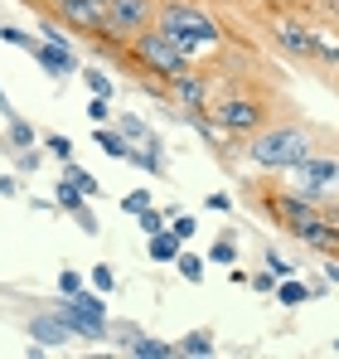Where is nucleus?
<instances>
[{
  "label": "nucleus",
  "instance_id": "nucleus-1",
  "mask_svg": "<svg viewBox=\"0 0 339 359\" xmlns=\"http://www.w3.org/2000/svg\"><path fill=\"white\" fill-rule=\"evenodd\" d=\"M155 34H165L170 44L179 49V54H189V59L199 63V54H209V49H219L223 44V29L194 5V0H160L155 5V25H151Z\"/></svg>",
  "mask_w": 339,
  "mask_h": 359
},
{
  "label": "nucleus",
  "instance_id": "nucleus-2",
  "mask_svg": "<svg viewBox=\"0 0 339 359\" xmlns=\"http://www.w3.org/2000/svg\"><path fill=\"white\" fill-rule=\"evenodd\" d=\"M242 141H247L242 156H247V165H257V170H291V165L305 161L310 146H315V136H310L300 121H267L262 131H252V136H242Z\"/></svg>",
  "mask_w": 339,
  "mask_h": 359
},
{
  "label": "nucleus",
  "instance_id": "nucleus-3",
  "mask_svg": "<svg viewBox=\"0 0 339 359\" xmlns=\"http://www.w3.org/2000/svg\"><path fill=\"white\" fill-rule=\"evenodd\" d=\"M121 54H126V63H131V68H126L131 78H155V83H165V88H170V78H179L184 68H194V59L179 54L165 34H155V29L136 34Z\"/></svg>",
  "mask_w": 339,
  "mask_h": 359
},
{
  "label": "nucleus",
  "instance_id": "nucleus-4",
  "mask_svg": "<svg viewBox=\"0 0 339 359\" xmlns=\"http://www.w3.org/2000/svg\"><path fill=\"white\" fill-rule=\"evenodd\" d=\"M155 5L160 0H107V29H102V44L97 49L121 54L136 34H146L155 25Z\"/></svg>",
  "mask_w": 339,
  "mask_h": 359
},
{
  "label": "nucleus",
  "instance_id": "nucleus-5",
  "mask_svg": "<svg viewBox=\"0 0 339 359\" xmlns=\"http://www.w3.org/2000/svg\"><path fill=\"white\" fill-rule=\"evenodd\" d=\"M209 112H214V126H219L223 136H252V131H262V126L272 121V102L257 97V93H233V97H223V102L209 107Z\"/></svg>",
  "mask_w": 339,
  "mask_h": 359
},
{
  "label": "nucleus",
  "instance_id": "nucleus-6",
  "mask_svg": "<svg viewBox=\"0 0 339 359\" xmlns=\"http://www.w3.org/2000/svg\"><path fill=\"white\" fill-rule=\"evenodd\" d=\"M272 44L286 59L296 63H315V15H300L296 5H286L272 15Z\"/></svg>",
  "mask_w": 339,
  "mask_h": 359
},
{
  "label": "nucleus",
  "instance_id": "nucleus-7",
  "mask_svg": "<svg viewBox=\"0 0 339 359\" xmlns=\"http://www.w3.org/2000/svg\"><path fill=\"white\" fill-rule=\"evenodd\" d=\"M63 316V325L78 335V340H107V306H102V292H73L68 301L54 306Z\"/></svg>",
  "mask_w": 339,
  "mask_h": 359
},
{
  "label": "nucleus",
  "instance_id": "nucleus-8",
  "mask_svg": "<svg viewBox=\"0 0 339 359\" xmlns=\"http://www.w3.org/2000/svg\"><path fill=\"white\" fill-rule=\"evenodd\" d=\"M262 209H267V214H272V224H277L282 233H291L296 243H300V233L325 214L320 204H305V199H296L291 189H267V194H262Z\"/></svg>",
  "mask_w": 339,
  "mask_h": 359
},
{
  "label": "nucleus",
  "instance_id": "nucleus-9",
  "mask_svg": "<svg viewBox=\"0 0 339 359\" xmlns=\"http://www.w3.org/2000/svg\"><path fill=\"white\" fill-rule=\"evenodd\" d=\"M170 97L179 102V112H209L214 107V78L194 63L179 78H170Z\"/></svg>",
  "mask_w": 339,
  "mask_h": 359
},
{
  "label": "nucleus",
  "instance_id": "nucleus-10",
  "mask_svg": "<svg viewBox=\"0 0 339 359\" xmlns=\"http://www.w3.org/2000/svg\"><path fill=\"white\" fill-rule=\"evenodd\" d=\"M54 15L68 25V29H78L83 39L102 44V29H107V10H102V5H92V0H63Z\"/></svg>",
  "mask_w": 339,
  "mask_h": 359
},
{
  "label": "nucleus",
  "instance_id": "nucleus-11",
  "mask_svg": "<svg viewBox=\"0 0 339 359\" xmlns=\"http://www.w3.org/2000/svg\"><path fill=\"white\" fill-rule=\"evenodd\" d=\"M29 340H34L39 350H58V345H68V340H78V335L63 325L58 311H39V316H29Z\"/></svg>",
  "mask_w": 339,
  "mask_h": 359
},
{
  "label": "nucleus",
  "instance_id": "nucleus-12",
  "mask_svg": "<svg viewBox=\"0 0 339 359\" xmlns=\"http://www.w3.org/2000/svg\"><path fill=\"white\" fill-rule=\"evenodd\" d=\"M29 54L39 59V68H44V73H54V78H68V73H83L68 44H49V39H34V44H29Z\"/></svg>",
  "mask_w": 339,
  "mask_h": 359
},
{
  "label": "nucleus",
  "instance_id": "nucleus-13",
  "mask_svg": "<svg viewBox=\"0 0 339 359\" xmlns=\"http://www.w3.org/2000/svg\"><path fill=\"white\" fill-rule=\"evenodd\" d=\"M315 63L339 68V20H315Z\"/></svg>",
  "mask_w": 339,
  "mask_h": 359
},
{
  "label": "nucleus",
  "instance_id": "nucleus-14",
  "mask_svg": "<svg viewBox=\"0 0 339 359\" xmlns=\"http://www.w3.org/2000/svg\"><path fill=\"white\" fill-rule=\"evenodd\" d=\"M34 141H39V136H34V126H29V121L10 117V121H5V136H0V151H5V156L15 161V156L34 151Z\"/></svg>",
  "mask_w": 339,
  "mask_h": 359
},
{
  "label": "nucleus",
  "instance_id": "nucleus-15",
  "mask_svg": "<svg viewBox=\"0 0 339 359\" xmlns=\"http://www.w3.org/2000/svg\"><path fill=\"white\" fill-rule=\"evenodd\" d=\"M126 355H136V359H174L179 350H174L170 340H155V335H146V330H141V335L131 340V350H126Z\"/></svg>",
  "mask_w": 339,
  "mask_h": 359
},
{
  "label": "nucleus",
  "instance_id": "nucleus-16",
  "mask_svg": "<svg viewBox=\"0 0 339 359\" xmlns=\"http://www.w3.org/2000/svg\"><path fill=\"white\" fill-rule=\"evenodd\" d=\"M174 350H179V355H189V359H209L219 345H214V330H189Z\"/></svg>",
  "mask_w": 339,
  "mask_h": 359
},
{
  "label": "nucleus",
  "instance_id": "nucleus-17",
  "mask_svg": "<svg viewBox=\"0 0 339 359\" xmlns=\"http://www.w3.org/2000/svg\"><path fill=\"white\" fill-rule=\"evenodd\" d=\"M92 141H97L107 156H116V161H126V151H131V141H126L116 126H107V121H102V126H92Z\"/></svg>",
  "mask_w": 339,
  "mask_h": 359
},
{
  "label": "nucleus",
  "instance_id": "nucleus-18",
  "mask_svg": "<svg viewBox=\"0 0 339 359\" xmlns=\"http://www.w3.org/2000/svg\"><path fill=\"white\" fill-rule=\"evenodd\" d=\"M63 180H68V184H73V189H78L83 199H97V194H102V184H97V175H88V170H83V165H73V161L63 165Z\"/></svg>",
  "mask_w": 339,
  "mask_h": 359
},
{
  "label": "nucleus",
  "instance_id": "nucleus-19",
  "mask_svg": "<svg viewBox=\"0 0 339 359\" xmlns=\"http://www.w3.org/2000/svg\"><path fill=\"white\" fill-rule=\"evenodd\" d=\"M174 262H179V277H184V282H194V287L204 282V257H199V252H184V248H179Z\"/></svg>",
  "mask_w": 339,
  "mask_h": 359
},
{
  "label": "nucleus",
  "instance_id": "nucleus-20",
  "mask_svg": "<svg viewBox=\"0 0 339 359\" xmlns=\"http://www.w3.org/2000/svg\"><path fill=\"white\" fill-rule=\"evenodd\" d=\"M174 252H179V238H174V233H165V229L151 233V257H155V262H174Z\"/></svg>",
  "mask_w": 339,
  "mask_h": 359
},
{
  "label": "nucleus",
  "instance_id": "nucleus-21",
  "mask_svg": "<svg viewBox=\"0 0 339 359\" xmlns=\"http://www.w3.org/2000/svg\"><path fill=\"white\" fill-rule=\"evenodd\" d=\"M277 301H282V306H300V301H310V287H305V282L282 277V282H277Z\"/></svg>",
  "mask_w": 339,
  "mask_h": 359
},
{
  "label": "nucleus",
  "instance_id": "nucleus-22",
  "mask_svg": "<svg viewBox=\"0 0 339 359\" xmlns=\"http://www.w3.org/2000/svg\"><path fill=\"white\" fill-rule=\"evenodd\" d=\"M83 83H88V93H92V97H107V102H112V78H107V73L83 68Z\"/></svg>",
  "mask_w": 339,
  "mask_h": 359
},
{
  "label": "nucleus",
  "instance_id": "nucleus-23",
  "mask_svg": "<svg viewBox=\"0 0 339 359\" xmlns=\"http://www.w3.org/2000/svg\"><path fill=\"white\" fill-rule=\"evenodd\" d=\"M44 151L54 156L58 165H68V161H73V141H68V136H44Z\"/></svg>",
  "mask_w": 339,
  "mask_h": 359
},
{
  "label": "nucleus",
  "instance_id": "nucleus-24",
  "mask_svg": "<svg viewBox=\"0 0 339 359\" xmlns=\"http://www.w3.org/2000/svg\"><path fill=\"white\" fill-rule=\"evenodd\" d=\"M131 219L141 224V233H160V229H165V214H160V209H151V204H146L141 214H131Z\"/></svg>",
  "mask_w": 339,
  "mask_h": 359
},
{
  "label": "nucleus",
  "instance_id": "nucleus-25",
  "mask_svg": "<svg viewBox=\"0 0 339 359\" xmlns=\"http://www.w3.org/2000/svg\"><path fill=\"white\" fill-rule=\"evenodd\" d=\"M194 229H199V224H194L189 214H170V233H174L179 243H184V238H194Z\"/></svg>",
  "mask_w": 339,
  "mask_h": 359
},
{
  "label": "nucleus",
  "instance_id": "nucleus-26",
  "mask_svg": "<svg viewBox=\"0 0 339 359\" xmlns=\"http://www.w3.org/2000/svg\"><path fill=\"white\" fill-rule=\"evenodd\" d=\"M209 262H237V248H233V233L214 243V252H209Z\"/></svg>",
  "mask_w": 339,
  "mask_h": 359
},
{
  "label": "nucleus",
  "instance_id": "nucleus-27",
  "mask_svg": "<svg viewBox=\"0 0 339 359\" xmlns=\"http://www.w3.org/2000/svg\"><path fill=\"white\" fill-rule=\"evenodd\" d=\"M88 282H92V292H102V297H107V292H112V287H116L112 267H92V277H88Z\"/></svg>",
  "mask_w": 339,
  "mask_h": 359
},
{
  "label": "nucleus",
  "instance_id": "nucleus-28",
  "mask_svg": "<svg viewBox=\"0 0 339 359\" xmlns=\"http://www.w3.org/2000/svg\"><path fill=\"white\" fill-rule=\"evenodd\" d=\"M146 204H151V189H131V194L121 199V209H126V214H141Z\"/></svg>",
  "mask_w": 339,
  "mask_h": 359
},
{
  "label": "nucleus",
  "instance_id": "nucleus-29",
  "mask_svg": "<svg viewBox=\"0 0 339 359\" xmlns=\"http://www.w3.org/2000/svg\"><path fill=\"white\" fill-rule=\"evenodd\" d=\"M107 117H112V107H107V97H92V102H88V121H92V126H102Z\"/></svg>",
  "mask_w": 339,
  "mask_h": 359
},
{
  "label": "nucleus",
  "instance_id": "nucleus-30",
  "mask_svg": "<svg viewBox=\"0 0 339 359\" xmlns=\"http://www.w3.org/2000/svg\"><path fill=\"white\" fill-rule=\"evenodd\" d=\"M0 39H5V44H15V49H29V44H34L25 29H10V25H0Z\"/></svg>",
  "mask_w": 339,
  "mask_h": 359
},
{
  "label": "nucleus",
  "instance_id": "nucleus-31",
  "mask_svg": "<svg viewBox=\"0 0 339 359\" xmlns=\"http://www.w3.org/2000/svg\"><path fill=\"white\" fill-rule=\"evenodd\" d=\"M58 292H63V297L83 292V277H78V272H63V277H58Z\"/></svg>",
  "mask_w": 339,
  "mask_h": 359
},
{
  "label": "nucleus",
  "instance_id": "nucleus-32",
  "mask_svg": "<svg viewBox=\"0 0 339 359\" xmlns=\"http://www.w3.org/2000/svg\"><path fill=\"white\" fill-rule=\"evenodd\" d=\"M277 282H282V277H277V272H272V267H267V272H257V277H252V287H257V292H277Z\"/></svg>",
  "mask_w": 339,
  "mask_h": 359
},
{
  "label": "nucleus",
  "instance_id": "nucleus-33",
  "mask_svg": "<svg viewBox=\"0 0 339 359\" xmlns=\"http://www.w3.org/2000/svg\"><path fill=\"white\" fill-rule=\"evenodd\" d=\"M247 5H257V10H267V15H277L286 5H300V0H247Z\"/></svg>",
  "mask_w": 339,
  "mask_h": 359
},
{
  "label": "nucleus",
  "instance_id": "nucleus-34",
  "mask_svg": "<svg viewBox=\"0 0 339 359\" xmlns=\"http://www.w3.org/2000/svg\"><path fill=\"white\" fill-rule=\"evenodd\" d=\"M15 165L29 175V170H39V151H25V156H15Z\"/></svg>",
  "mask_w": 339,
  "mask_h": 359
},
{
  "label": "nucleus",
  "instance_id": "nucleus-35",
  "mask_svg": "<svg viewBox=\"0 0 339 359\" xmlns=\"http://www.w3.org/2000/svg\"><path fill=\"white\" fill-rule=\"evenodd\" d=\"M267 267H272L277 277H291V262H286V257H277V252H267Z\"/></svg>",
  "mask_w": 339,
  "mask_h": 359
},
{
  "label": "nucleus",
  "instance_id": "nucleus-36",
  "mask_svg": "<svg viewBox=\"0 0 339 359\" xmlns=\"http://www.w3.org/2000/svg\"><path fill=\"white\" fill-rule=\"evenodd\" d=\"M0 194H5V199H15V194H20V180H15V175H0Z\"/></svg>",
  "mask_w": 339,
  "mask_h": 359
},
{
  "label": "nucleus",
  "instance_id": "nucleus-37",
  "mask_svg": "<svg viewBox=\"0 0 339 359\" xmlns=\"http://www.w3.org/2000/svg\"><path fill=\"white\" fill-rule=\"evenodd\" d=\"M209 209H219V214H228L233 204H228V194H209Z\"/></svg>",
  "mask_w": 339,
  "mask_h": 359
},
{
  "label": "nucleus",
  "instance_id": "nucleus-38",
  "mask_svg": "<svg viewBox=\"0 0 339 359\" xmlns=\"http://www.w3.org/2000/svg\"><path fill=\"white\" fill-rule=\"evenodd\" d=\"M0 117H5V121L15 117V107H10V97H5V88H0Z\"/></svg>",
  "mask_w": 339,
  "mask_h": 359
},
{
  "label": "nucleus",
  "instance_id": "nucleus-39",
  "mask_svg": "<svg viewBox=\"0 0 339 359\" xmlns=\"http://www.w3.org/2000/svg\"><path fill=\"white\" fill-rule=\"evenodd\" d=\"M320 10H325L330 20H339V0H320Z\"/></svg>",
  "mask_w": 339,
  "mask_h": 359
},
{
  "label": "nucleus",
  "instance_id": "nucleus-40",
  "mask_svg": "<svg viewBox=\"0 0 339 359\" xmlns=\"http://www.w3.org/2000/svg\"><path fill=\"white\" fill-rule=\"evenodd\" d=\"M39 5H49V10H58V5H63V0H39Z\"/></svg>",
  "mask_w": 339,
  "mask_h": 359
},
{
  "label": "nucleus",
  "instance_id": "nucleus-41",
  "mask_svg": "<svg viewBox=\"0 0 339 359\" xmlns=\"http://www.w3.org/2000/svg\"><path fill=\"white\" fill-rule=\"evenodd\" d=\"M92 5H102V10H107V0H92Z\"/></svg>",
  "mask_w": 339,
  "mask_h": 359
},
{
  "label": "nucleus",
  "instance_id": "nucleus-42",
  "mask_svg": "<svg viewBox=\"0 0 339 359\" xmlns=\"http://www.w3.org/2000/svg\"><path fill=\"white\" fill-rule=\"evenodd\" d=\"M0 25H5V20H0Z\"/></svg>",
  "mask_w": 339,
  "mask_h": 359
}]
</instances>
